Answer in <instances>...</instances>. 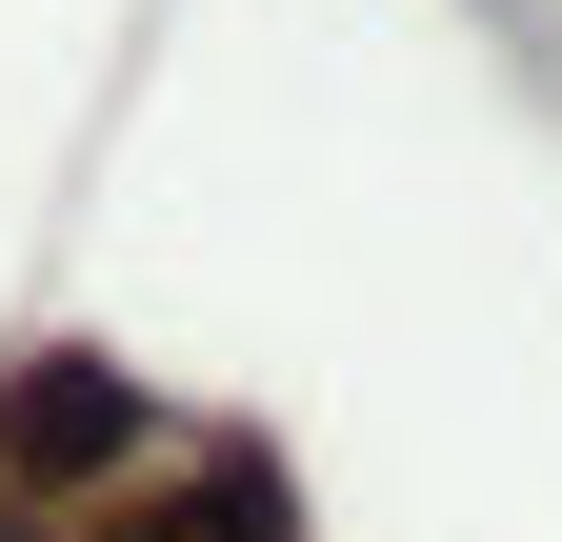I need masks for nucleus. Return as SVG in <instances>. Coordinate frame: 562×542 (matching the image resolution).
<instances>
[{
  "label": "nucleus",
  "instance_id": "1",
  "mask_svg": "<svg viewBox=\"0 0 562 542\" xmlns=\"http://www.w3.org/2000/svg\"><path fill=\"white\" fill-rule=\"evenodd\" d=\"M101 462H140V382L121 362H81V342H21L0 362V483H101Z\"/></svg>",
  "mask_w": 562,
  "mask_h": 542
}]
</instances>
